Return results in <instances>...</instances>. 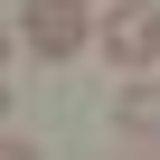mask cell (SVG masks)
<instances>
[{"label": "cell", "instance_id": "6da1fadb", "mask_svg": "<svg viewBox=\"0 0 160 160\" xmlns=\"http://www.w3.org/2000/svg\"><path fill=\"white\" fill-rule=\"evenodd\" d=\"M85 38H94L85 0H19V47H38L47 66H57V57H75Z\"/></svg>", "mask_w": 160, "mask_h": 160}, {"label": "cell", "instance_id": "7a4b0ae2", "mask_svg": "<svg viewBox=\"0 0 160 160\" xmlns=\"http://www.w3.org/2000/svg\"><path fill=\"white\" fill-rule=\"evenodd\" d=\"M94 38H104V57H113L122 75H141V66L160 57V10H151V0H113Z\"/></svg>", "mask_w": 160, "mask_h": 160}, {"label": "cell", "instance_id": "3957f363", "mask_svg": "<svg viewBox=\"0 0 160 160\" xmlns=\"http://www.w3.org/2000/svg\"><path fill=\"white\" fill-rule=\"evenodd\" d=\"M113 122H122L132 141H160V75H132V85L113 94Z\"/></svg>", "mask_w": 160, "mask_h": 160}, {"label": "cell", "instance_id": "277c9868", "mask_svg": "<svg viewBox=\"0 0 160 160\" xmlns=\"http://www.w3.org/2000/svg\"><path fill=\"white\" fill-rule=\"evenodd\" d=\"M0 160H38V141H19V132H10V141H0Z\"/></svg>", "mask_w": 160, "mask_h": 160}]
</instances>
